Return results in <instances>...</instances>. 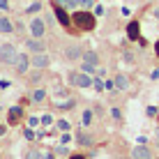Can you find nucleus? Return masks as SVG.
I'll list each match as a JSON object with an SVG mask.
<instances>
[{"label":"nucleus","instance_id":"1","mask_svg":"<svg viewBox=\"0 0 159 159\" xmlns=\"http://www.w3.org/2000/svg\"><path fill=\"white\" fill-rule=\"evenodd\" d=\"M72 21L76 23V28L79 30H95V14H90V12H85V9H81V12H76L74 16H72Z\"/></svg>","mask_w":159,"mask_h":159},{"label":"nucleus","instance_id":"2","mask_svg":"<svg viewBox=\"0 0 159 159\" xmlns=\"http://www.w3.org/2000/svg\"><path fill=\"white\" fill-rule=\"evenodd\" d=\"M16 58H19V53H16L14 44H2L0 46V62L2 65H14Z\"/></svg>","mask_w":159,"mask_h":159},{"label":"nucleus","instance_id":"3","mask_svg":"<svg viewBox=\"0 0 159 159\" xmlns=\"http://www.w3.org/2000/svg\"><path fill=\"white\" fill-rule=\"evenodd\" d=\"M69 83L79 85V88H88V85L95 83V79H90L85 72H72V74H69Z\"/></svg>","mask_w":159,"mask_h":159},{"label":"nucleus","instance_id":"4","mask_svg":"<svg viewBox=\"0 0 159 159\" xmlns=\"http://www.w3.org/2000/svg\"><path fill=\"white\" fill-rule=\"evenodd\" d=\"M83 48L79 46V44H69V46H65V51H62V58L67 60V62H74V60H81L83 58Z\"/></svg>","mask_w":159,"mask_h":159},{"label":"nucleus","instance_id":"5","mask_svg":"<svg viewBox=\"0 0 159 159\" xmlns=\"http://www.w3.org/2000/svg\"><path fill=\"white\" fill-rule=\"evenodd\" d=\"M30 32H32V37H42L46 35V21L42 19V16H35V19L30 21Z\"/></svg>","mask_w":159,"mask_h":159},{"label":"nucleus","instance_id":"6","mask_svg":"<svg viewBox=\"0 0 159 159\" xmlns=\"http://www.w3.org/2000/svg\"><path fill=\"white\" fill-rule=\"evenodd\" d=\"M32 65V58H28V53H19L14 67H16V74H28V67Z\"/></svg>","mask_w":159,"mask_h":159},{"label":"nucleus","instance_id":"7","mask_svg":"<svg viewBox=\"0 0 159 159\" xmlns=\"http://www.w3.org/2000/svg\"><path fill=\"white\" fill-rule=\"evenodd\" d=\"M65 9H67V7H62V5H56V9H53V12H56L58 23L62 25V28H67V25H69V23H74V21H72V16L65 12Z\"/></svg>","mask_w":159,"mask_h":159},{"label":"nucleus","instance_id":"8","mask_svg":"<svg viewBox=\"0 0 159 159\" xmlns=\"http://www.w3.org/2000/svg\"><path fill=\"white\" fill-rule=\"evenodd\" d=\"M48 65H51V58L46 56V51L32 56V67H35V69H44V67H48Z\"/></svg>","mask_w":159,"mask_h":159},{"label":"nucleus","instance_id":"9","mask_svg":"<svg viewBox=\"0 0 159 159\" xmlns=\"http://www.w3.org/2000/svg\"><path fill=\"white\" fill-rule=\"evenodd\" d=\"M127 37L131 42H139L141 39V25H139V21H129V25H127Z\"/></svg>","mask_w":159,"mask_h":159},{"label":"nucleus","instance_id":"10","mask_svg":"<svg viewBox=\"0 0 159 159\" xmlns=\"http://www.w3.org/2000/svg\"><path fill=\"white\" fill-rule=\"evenodd\" d=\"M131 157L134 159H152V150L145 148V145H136L134 152H131Z\"/></svg>","mask_w":159,"mask_h":159},{"label":"nucleus","instance_id":"11","mask_svg":"<svg viewBox=\"0 0 159 159\" xmlns=\"http://www.w3.org/2000/svg\"><path fill=\"white\" fill-rule=\"evenodd\" d=\"M0 32L2 35H12L14 32V23H12L9 16H0Z\"/></svg>","mask_w":159,"mask_h":159},{"label":"nucleus","instance_id":"12","mask_svg":"<svg viewBox=\"0 0 159 159\" xmlns=\"http://www.w3.org/2000/svg\"><path fill=\"white\" fill-rule=\"evenodd\" d=\"M25 46H28V51H32V53H42V51H44V42L39 39V37L28 39V42H25Z\"/></svg>","mask_w":159,"mask_h":159},{"label":"nucleus","instance_id":"13","mask_svg":"<svg viewBox=\"0 0 159 159\" xmlns=\"http://www.w3.org/2000/svg\"><path fill=\"white\" fill-rule=\"evenodd\" d=\"M21 116H23V108L21 106H12L9 108V125H16L21 120Z\"/></svg>","mask_w":159,"mask_h":159},{"label":"nucleus","instance_id":"14","mask_svg":"<svg viewBox=\"0 0 159 159\" xmlns=\"http://www.w3.org/2000/svg\"><path fill=\"white\" fill-rule=\"evenodd\" d=\"M116 88H118V90H127V88H129V81H127V76H125V74H118L116 76Z\"/></svg>","mask_w":159,"mask_h":159},{"label":"nucleus","instance_id":"15","mask_svg":"<svg viewBox=\"0 0 159 159\" xmlns=\"http://www.w3.org/2000/svg\"><path fill=\"white\" fill-rule=\"evenodd\" d=\"M83 62H88V65H97V62H99V56H97L95 51H85V53H83Z\"/></svg>","mask_w":159,"mask_h":159},{"label":"nucleus","instance_id":"16","mask_svg":"<svg viewBox=\"0 0 159 159\" xmlns=\"http://www.w3.org/2000/svg\"><path fill=\"white\" fill-rule=\"evenodd\" d=\"M44 99H46V90H44V88H39V90L32 92V102L39 104V102H44Z\"/></svg>","mask_w":159,"mask_h":159},{"label":"nucleus","instance_id":"17","mask_svg":"<svg viewBox=\"0 0 159 159\" xmlns=\"http://www.w3.org/2000/svg\"><path fill=\"white\" fill-rule=\"evenodd\" d=\"M76 141H79L81 145H92V139L88 134H83V131H79V134H76Z\"/></svg>","mask_w":159,"mask_h":159},{"label":"nucleus","instance_id":"18","mask_svg":"<svg viewBox=\"0 0 159 159\" xmlns=\"http://www.w3.org/2000/svg\"><path fill=\"white\" fill-rule=\"evenodd\" d=\"M25 159H51V155H42V152H37V150H32V152H28V155H25Z\"/></svg>","mask_w":159,"mask_h":159},{"label":"nucleus","instance_id":"19","mask_svg":"<svg viewBox=\"0 0 159 159\" xmlns=\"http://www.w3.org/2000/svg\"><path fill=\"white\" fill-rule=\"evenodd\" d=\"M81 72H85V74H97V65H88V62H83V65H81Z\"/></svg>","mask_w":159,"mask_h":159},{"label":"nucleus","instance_id":"20","mask_svg":"<svg viewBox=\"0 0 159 159\" xmlns=\"http://www.w3.org/2000/svg\"><path fill=\"white\" fill-rule=\"evenodd\" d=\"M92 122V111H83V118H81V125L88 127V125Z\"/></svg>","mask_w":159,"mask_h":159},{"label":"nucleus","instance_id":"21","mask_svg":"<svg viewBox=\"0 0 159 159\" xmlns=\"http://www.w3.org/2000/svg\"><path fill=\"white\" fill-rule=\"evenodd\" d=\"M56 5H62V7H79V5H76V0H56Z\"/></svg>","mask_w":159,"mask_h":159},{"label":"nucleus","instance_id":"22","mask_svg":"<svg viewBox=\"0 0 159 159\" xmlns=\"http://www.w3.org/2000/svg\"><path fill=\"white\" fill-rule=\"evenodd\" d=\"M39 9H42V2H39V0H37V2H32L30 7L25 9V12H28V14H35V12H39Z\"/></svg>","mask_w":159,"mask_h":159},{"label":"nucleus","instance_id":"23","mask_svg":"<svg viewBox=\"0 0 159 159\" xmlns=\"http://www.w3.org/2000/svg\"><path fill=\"white\" fill-rule=\"evenodd\" d=\"M76 5H79V7H83V9H88V7H92V5H95V0H76Z\"/></svg>","mask_w":159,"mask_h":159},{"label":"nucleus","instance_id":"24","mask_svg":"<svg viewBox=\"0 0 159 159\" xmlns=\"http://www.w3.org/2000/svg\"><path fill=\"white\" fill-rule=\"evenodd\" d=\"M28 81H30V83H39V81H42V74H39V69H37V72H32Z\"/></svg>","mask_w":159,"mask_h":159},{"label":"nucleus","instance_id":"25","mask_svg":"<svg viewBox=\"0 0 159 159\" xmlns=\"http://www.w3.org/2000/svg\"><path fill=\"white\" fill-rule=\"evenodd\" d=\"M92 85H95V90H97V92H102L104 88H106V85H102V76H97V79H95V83H92Z\"/></svg>","mask_w":159,"mask_h":159},{"label":"nucleus","instance_id":"26","mask_svg":"<svg viewBox=\"0 0 159 159\" xmlns=\"http://www.w3.org/2000/svg\"><path fill=\"white\" fill-rule=\"evenodd\" d=\"M56 127H58L60 131H67V129H69V122H67V120H60V122L56 125Z\"/></svg>","mask_w":159,"mask_h":159},{"label":"nucleus","instance_id":"27","mask_svg":"<svg viewBox=\"0 0 159 159\" xmlns=\"http://www.w3.org/2000/svg\"><path fill=\"white\" fill-rule=\"evenodd\" d=\"M104 14H106V9H104L102 5H97L95 7V16H104Z\"/></svg>","mask_w":159,"mask_h":159},{"label":"nucleus","instance_id":"28","mask_svg":"<svg viewBox=\"0 0 159 159\" xmlns=\"http://www.w3.org/2000/svg\"><path fill=\"white\" fill-rule=\"evenodd\" d=\"M111 116L116 120H120V118H122V113H120V108H111Z\"/></svg>","mask_w":159,"mask_h":159},{"label":"nucleus","instance_id":"29","mask_svg":"<svg viewBox=\"0 0 159 159\" xmlns=\"http://www.w3.org/2000/svg\"><path fill=\"white\" fill-rule=\"evenodd\" d=\"M148 116L155 118V116H157V108H155V106H148Z\"/></svg>","mask_w":159,"mask_h":159},{"label":"nucleus","instance_id":"30","mask_svg":"<svg viewBox=\"0 0 159 159\" xmlns=\"http://www.w3.org/2000/svg\"><path fill=\"white\" fill-rule=\"evenodd\" d=\"M42 122H44V125H51V122H53V118H51V116H44V118H42Z\"/></svg>","mask_w":159,"mask_h":159},{"label":"nucleus","instance_id":"31","mask_svg":"<svg viewBox=\"0 0 159 159\" xmlns=\"http://www.w3.org/2000/svg\"><path fill=\"white\" fill-rule=\"evenodd\" d=\"M150 79H152V81H157V79H159V69H152V74H150Z\"/></svg>","mask_w":159,"mask_h":159},{"label":"nucleus","instance_id":"32","mask_svg":"<svg viewBox=\"0 0 159 159\" xmlns=\"http://www.w3.org/2000/svg\"><path fill=\"white\" fill-rule=\"evenodd\" d=\"M122 56H125V60H127V62H131V60H134V56H131V53H129V51H125V53H122Z\"/></svg>","mask_w":159,"mask_h":159},{"label":"nucleus","instance_id":"33","mask_svg":"<svg viewBox=\"0 0 159 159\" xmlns=\"http://www.w3.org/2000/svg\"><path fill=\"white\" fill-rule=\"evenodd\" d=\"M23 136H25V139H35V134H32L30 129H25V131H23Z\"/></svg>","mask_w":159,"mask_h":159},{"label":"nucleus","instance_id":"34","mask_svg":"<svg viewBox=\"0 0 159 159\" xmlns=\"http://www.w3.org/2000/svg\"><path fill=\"white\" fill-rule=\"evenodd\" d=\"M0 9H7V0H0Z\"/></svg>","mask_w":159,"mask_h":159},{"label":"nucleus","instance_id":"35","mask_svg":"<svg viewBox=\"0 0 159 159\" xmlns=\"http://www.w3.org/2000/svg\"><path fill=\"white\" fill-rule=\"evenodd\" d=\"M69 159H85V157H83V155H72Z\"/></svg>","mask_w":159,"mask_h":159},{"label":"nucleus","instance_id":"36","mask_svg":"<svg viewBox=\"0 0 159 159\" xmlns=\"http://www.w3.org/2000/svg\"><path fill=\"white\" fill-rule=\"evenodd\" d=\"M155 53L159 56V39H157V44H155Z\"/></svg>","mask_w":159,"mask_h":159},{"label":"nucleus","instance_id":"37","mask_svg":"<svg viewBox=\"0 0 159 159\" xmlns=\"http://www.w3.org/2000/svg\"><path fill=\"white\" fill-rule=\"evenodd\" d=\"M155 19H157V21H159V7H157V9H155Z\"/></svg>","mask_w":159,"mask_h":159},{"label":"nucleus","instance_id":"38","mask_svg":"<svg viewBox=\"0 0 159 159\" xmlns=\"http://www.w3.org/2000/svg\"><path fill=\"white\" fill-rule=\"evenodd\" d=\"M2 134H5V127H0V136H2Z\"/></svg>","mask_w":159,"mask_h":159},{"label":"nucleus","instance_id":"39","mask_svg":"<svg viewBox=\"0 0 159 159\" xmlns=\"http://www.w3.org/2000/svg\"><path fill=\"white\" fill-rule=\"evenodd\" d=\"M157 145H159V129H157Z\"/></svg>","mask_w":159,"mask_h":159}]
</instances>
